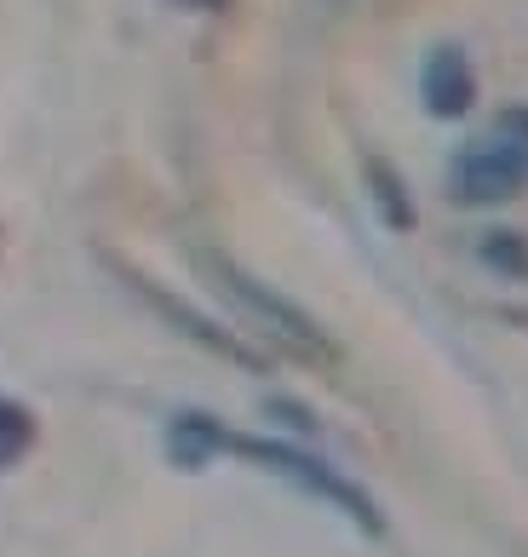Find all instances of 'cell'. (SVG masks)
<instances>
[{"instance_id":"1","label":"cell","mask_w":528,"mask_h":557,"mask_svg":"<svg viewBox=\"0 0 528 557\" xmlns=\"http://www.w3.org/2000/svg\"><path fill=\"white\" fill-rule=\"evenodd\" d=\"M528 190V110H505L482 138L454 156L449 196L465 208H500Z\"/></svg>"},{"instance_id":"5","label":"cell","mask_w":528,"mask_h":557,"mask_svg":"<svg viewBox=\"0 0 528 557\" xmlns=\"http://www.w3.org/2000/svg\"><path fill=\"white\" fill-rule=\"evenodd\" d=\"M225 448H230V431L208 414H178L167 425V454L178 466H208L213 454H225Z\"/></svg>"},{"instance_id":"2","label":"cell","mask_w":528,"mask_h":557,"mask_svg":"<svg viewBox=\"0 0 528 557\" xmlns=\"http://www.w3.org/2000/svg\"><path fill=\"white\" fill-rule=\"evenodd\" d=\"M230 454H241V460H253V466H264V471H276V478L299 483L304 494H316V500L339 506L356 529L385 534L379 511L368 506V494H362L351 478H339V471L322 460V454H304V448H293V443H264V437H230Z\"/></svg>"},{"instance_id":"4","label":"cell","mask_w":528,"mask_h":557,"mask_svg":"<svg viewBox=\"0 0 528 557\" xmlns=\"http://www.w3.org/2000/svg\"><path fill=\"white\" fill-rule=\"evenodd\" d=\"M477 98V81H472V64H465L460 47H437L425 58V110L442 115V121H460Z\"/></svg>"},{"instance_id":"3","label":"cell","mask_w":528,"mask_h":557,"mask_svg":"<svg viewBox=\"0 0 528 557\" xmlns=\"http://www.w3.org/2000/svg\"><path fill=\"white\" fill-rule=\"evenodd\" d=\"M208 276L218 282V294H225V299L236 305L241 317H248V322H259L264 334H271L276 345H288L293 357H316V362H328V357H334L328 334H322V327H316L311 317H304L299 305H288L281 294H271V287H264V282H253L248 271H236L230 259H213V253H208Z\"/></svg>"},{"instance_id":"6","label":"cell","mask_w":528,"mask_h":557,"mask_svg":"<svg viewBox=\"0 0 528 557\" xmlns=\"http://www.w3.org/2000/svg\"><path fill=\"white\" fill-rule=\"evenodd\" d=\"M35 448V414L17 397H0V471L17 466Z\"/></svg>"}]
</instances>
